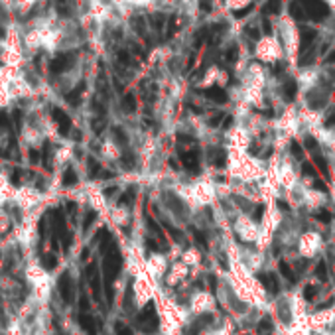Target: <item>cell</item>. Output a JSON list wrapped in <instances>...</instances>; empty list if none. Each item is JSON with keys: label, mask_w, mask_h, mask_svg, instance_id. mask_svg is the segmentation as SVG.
<instances>
[{"label": "cell", "mask_w": 335, "mask_h": 335, "mask_svg": "<svg viewBox=\"0 0 335 335\" xmlns=\"http://www.w3.org/2000/svg\"><path fill=\"white\" fill-rule=\"evenodd\" d=\"M255 61H259L260 65H276L278 61L286 60L284 53V46L280 42V38L276 34H264L260 36L255 44V51H253Z\"/></svg>", "instance_id": "obj_5"}, {"label": "cell", "mask_w": 335, "mask_h": 335, "mask_svg": "<svg viewBox=\"0 0 335 335\" xmlns=\"http://www.w3.org/2000/svg\"><path fill=\"white\" fill-rule=\"evenodd\" d=\"M189 274H191V268L187 264H183L182 260H176V262L170 264V270H168L164 282H166V286H170V288H176V286L183 284Z\"/></svg>", "instance_id": "obj_13"}, {"label": "cell", "mask_w": 335, "mask_h": 335, "mask_svg": "<svg viewBox=\"0 0 335 335\" xmlns=\"http://www.w3.org/2000/svg\"><path fill=\"white\" fill-rule=\"evenodd\" d=\"M215 305H217V302H215L213 294H209L207 290H198V292L191 294L189 304H187V310H189V314H193V316H203V314L213 312Z\"/></svg>", "instance_id": "obj_11"}, {"label": "cell", "mask_w": 335, "mask_h": 335, "mask_svg": "<svg viewBox=\"0 0 335 335\" xmlns=\"http://www.w3.org/2000/svg\"><path fill=\"white\" fill-rule=\"evenodd\" d=\"M108 217H110V221L115 225H126V221H128V209L124 205H115V207L108 209Z\"/></svg>", "instance_id": "obj_21"}, {"label": "cell", "mask_w": 335, "mask_h": 335, "mask_svg": "<svg viewBox=\"0 0 335 335\" xmlns=\"http://www.w3.org/2000/svg\"><path fill=\"white\" fill-rule=\"evenodd\" d=\"M323 2H325V4H327V6L335 12V0H323Z\"/></svg>", "instance_id": "obj_23"}, {"label": "cell", "mask_w": 335, "mask_h": 335, "mask_svg": "<svg viewBox=\"0 0 335 335\" xmlns=\"http://www.w3.org/2000/svg\"><path fill=\"white\" fill-rule=\"evenodd\" d=\"M51 160H53L55 170H63V168L73 160V144L71 142H61V144H58Z\"/></svg>", "instance_id": "obj_16"}, {"label": "cell", "mask_w": 335, "mask_h": 335, "mask_svg": "<svg viewBox=\"0 0 335 335\" xmlns=\"http://www.w3.org/2000/svg\"><path fill=\"white\" fill-rule=\"evenodd\" d=\"M44 199H46V193L42 189L32 187V185H18L8 207H10V211H18L20 217H24L34 211H40Z\"/></svg>", "instance_id": "obj_4"}, {"label": "cell", "mask_w": 335, "mask_h": 335, "mask_svg": "<svg viewBox=\"0 0 335 335\" xmlns=\"http://www.w3.org/2000/svg\"><path fill=\"white\" fill-rule=\"evenodd\" d=\"M298 255L304 257V259H314L320 255V250L323 248V237L318 231H304L300 237H298Z\"/></svg>", "instance_id": "obj_9"}, {"label": "cell", "mask_w": 335, "mask_h": 335, "mask_svg": "<svg viewBox=\"0 0 335 335\" xmlns=\"http://www.w3.org/2000/svg\"><path fill=\"white\" fill-rule=\"evenodd\" d=\"M253 4V0H225L223 2V6H225V10L229 12H239V10H244L246 6H250Z\"/></svg>", "instance_id": "obj_22"}, {"label": "cell", "mask_w": 335, "mask_h": 335, "mask_svg": "<svg viewBox=\"0 0 335 335\" xmlns=\"http://www.w3.org/2000/svg\"><path fill=\"white\" fill-rule=\"evenodd\" d=\"M24 282L28 284V296L40 305H47L53 296V274L46 270L38 260L30 257L24 266Z\"/></svg>", "instance_id": "obj_2"}, {"label": "cell", "mask_w": 335, "mask_h": 335, "mask_svg": "<svg viewBox=\"0 0 335 335\" xmlns=\"http://www.w3.org/2000/svg\"><path fill=\"white\" fill-rule=\"evenodd\" d=\"M170 259H168L166 255H162V253H152V255H148L146 257V264H144V268H146V274L152 278L154 282L156 280H164L168 274V270H170Z\"/></svg>", "instance_id": "obj_12"}, {"label": "cell", "mask_w": 335, "mask_h": 335, "mask_svg": "<svg viewBox=\"0 0 335 335\" xmlns=\"http://www.w3.org/2000/svg\"><path fill=\"white\" fill-rule=\"evenodd\" d=\"M44 0H4V8L16 16H28Z\"/></svg>", "instance_id": "obj_15"}, {"label": "cell", "mask_w": 335, "mask_h": 335, "mask_svg": "<svg viewBox=\"0 0 335 335\" xmlns=\"http://www.w3.org/2000/svg\"><path fill=\"white\" fill-rule=\"evenodd\" d=\"M16 185H12L10 182V176L0 170V207H8L10 201H12V196H14Z\"/></svg>", "instance_id": "obj_17"}, {"label": "cell", "mask_w": 335, "mask_h": 335, "mask_svg": "<svg viewBox=\"0 0 335 335\" xmlns=\"http://www.w3.org/2000/svg\"><path fill=\"white\" fill-rule=\"evenodd\" d=\"M276 36L280 38L282 46H284V53L286 60L292 67L298 65V58H300V47H302V38H300V28L296 24V20L292 18L290 12L282 10L278 20H276Z\"/></svg>", "instance_id": "obj_3"}, {"label": "cell", "mask_w": 335, "mask_h": 335, "mask_svg": "<svg viewBox=\"0 0 335 335\" xmlns=\"http://www.w3.org/2000/svg\"><path fill=\"white\" fill-rule=\"evenodd\" d=\"M250 130L244 124H235L231 126L225 134V146L229 152H246L250 146Z\"/></svg>", "instance_id": "obj_10"}, {"label": "cell", "mask_w": 335, "mask_h": 335, "mask_svg": "<svg viewBox=\"0 0 335 335\" xmlns=\"http://www.w3.org/2000/svg\"><path fill=\"white\" fill-rule=\"evenodd\" d=\"M333 199H335V176H333Z\"/></svg>", "instance_id": "obj_25"}, {"label": "cell", "mask_w": 335, "mask_h": 335, "mask_svg": "<svg viewBox=\"0 0 335 335\" xmlns=\"http://www.w3.org/2000/svg\"><path fill=\"white\" fill-rule=\"evenodd\" d=\"M183 264H187L189 268H198L199 264H201V253H199L198 248H185L182 253V259H180Z\"/></svg>", "instance_id": "obj_20"}, {"label": "cell", "mask_w": 335, "mask_h": 335, "mask_svg": "<svg viewBox=\"0 0 335 335\" xmlns=\"http://www.w3.org/2000/svg\"><path fill=\"white\" fill-rule=\"evenodd\" d=\"M42 93V87L34 83V73L26 67L14 69L0 65V108L14 105L22 99H34Z\"/></svg>", "instance_id": "obj_1"}, {"label": "cell", "mask_w": 335, "mask_h": 335, "mask_svg": "<svg viewBox=\"0 0 335 335\" xmlns=\"http://www.w3.org/2000/svg\"><path fill=\"white\" fill-rule=\"evenodd\" d=\"M154 284L156 282L146 272L132 278V300H134L136 308H144L150 300L156 298V286Z\"/></svg>", "instance_id": "obj_8"}, {"label": "cell", "mask_w": 335, "mask_h": 335, "mask_svg": "<svg viewBox=\"0 0 335 335\" xmlns=\"http://www.w3.org/2000/svg\"><path fill=\"white\" fill-rule=\"evenodd\" d=\"M180 2H185V4H189V2H191V0H180Z\"/></svg>", "instance_id": "obj_26"}, {"label": "cell", "mask_w": 335, "mask_h": 335, "mask_svg": "<svg viewBox=\"0 0 335 335\" xmlns=\"http://www.w3.org/2000/svg\"><path fill=\"white\" fill-rule=\"evenodd\" d=\"M318 81H320L318 69H310V67H305V69H302V71L298 73V85H300V89H302L304 93L316 89V87H318Z\"/></svg>", "instance_id": "obj_18"}, {"label": "cell", "mask_w": 335, "mask_h": 335, "mask_svg": "<svg viewBox=\"0 0 335 335\" xmlns=\"http://www.w3.org/2000/svg\"><path fill=\"white\" fill-rule=\"evenodd\" d=\"M229 81V75L227 71H223L219 65H209L207 67V71L203 73L201 77V81H199V87L201 89H209V87H215V85H227Z\"/></svg>", "instance_id": "obj_14"}, {"label": "cell", "mask_w": 335, "mask_h": 335, "mask_svg": "<svg viewBox=\"0 0 335 335\" xmlns=\"http://www.w3.org/2000/svg\"><path fill=\"white\" fill-rule=\"evenodd\" d=\"M38 217H40V211H34V213H28L24 217H20V221L16 223L14 227V241L16 244L30 255L34 250V246L38 244Z\"/></svg>", "instance_id": "obj_6"}, {"label": "cell", "mask_w": 335, "mask_h": 335, "mask_svg": "<svg viewBox=\"0 0 335 335\" xmlns=\"http://www.w3.org/2000/svg\"><path fill=\"white\" fill-rule=\"evenodd\" d=\"M233 229H235V235L239 237V241L244 244H257L260 235V223H257L248 213H243L239 211L237 217H235V223H233Z\"/></svg>", "instance_id": "obj_7"}, {"label": "cell", "mask_w": 335, "mask_h": 335, "mask_svg": "<svg viewBox=\"0 0 335 335\" xmlns=\"http://www.w3.org/2000/svg\"><path fill=\"white\" fill-rule=\"evenodd\" d=\"M101 156H103L105 160H108V162H117L122 156V150L113 138H107V140H103V144H101Z\"/></svg>", "instance_id": "obj_19"}, {"label": "cell", "mask_w": 335, "mask_h": 335, "mask_svg": "<svg viewBox=\"0 0 335 335\" xmlns=\"http://www.w3.org/2000/svg\"><path fill=\"white\" fill-rule=\"evenodd\" d=\"M4 333H6V327L2 325V320H0V335H4Z\"/></svg>", "instance_id": "obj_24"}]
</instances>
